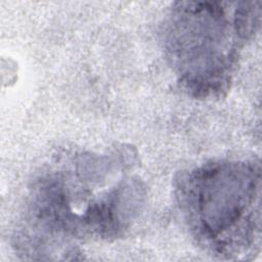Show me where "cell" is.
<instances>
[{"label":"cell","mask_w":262,"mask_h":262,"mask_svg":"<svg viewBox=\"0 0 262 262\" xmlns=\"http://www.w3.org/2000/svg\"><path fill=\"white\" fill-rule=\"evenodd\" d=\"M218 3H184L170 25L169 44L181 80L189 90H223L237 55L239 41L254 31L255 12L238 8L233 16Z\"/></svg>","instance_id":"cell-3"},{"label":"cell","mask_w":262,"mask_h":262,"mask_svg":"<svg viewBox=\"0 0 262 262\" xmlns=\"http://www.w3.org/2000/svg\"><path fill=\"white\" fill-rule=\"evenodd\" d=\"M180 204L201 242L219 253L239 254L259 224L260 172L250 162H214L180 180Z\"/></svg>","instance_id":"cell-2"},{"label":"cell","mask_w":262,"mask_h":262,"mask_svg":"<svg viewBox=\"0 0 262 262\" xmlns=\"http://www.w3.org/2000/svg\"><path fill=\"white\" fill-rule=\"evenodd\" d=\"M114 155H77L39 185L41 216L60 230L104 237L122 230L140 201L139 182Z\"/></svg>","instance_id":"cell-1"}]
</instances>
